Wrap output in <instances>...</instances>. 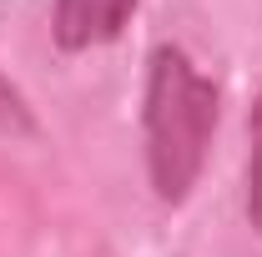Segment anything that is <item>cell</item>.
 <instances>
[{
	"label": "cell",
	"mask_w": 262,
	"mask_h": 257,
	"mask_svg": "<svg viewBox=\"0 0 262 257\" xmlns=\"http://www.w3.org/2000/svg\"><path fill=\"white\" fill-rule=\"evenodd\" d=\"M217 81L202 76L182 46H157L146 61V106H141V131H146V177L151 192L166 207H182L192 197L196 177L212 152L217 131Z\"/></svg>",
	"instance_id": "1"
},
{
	"label": "cell",
	"mask_w": 262,
	"mask_h": 257,
	"mask_svg": "<svg viewBox=\"0 0 262 257\" xmlns=\"http://www.w3.org/2000/svg\"><path fill=\"white\" fill-rule=\"evenodd\" d=\"M131 15L136 0H56L51 35L61 51H91V46H111L131 26Z\"/></svg>",
	"instance_id": "2"
},
{
	"label": "cell",
	"mask_w": 262,
	"mask_h": 257,
	"mask_svg": "<svg viewBox=\"0 0 262 257\" xmlns=\"http://www.w3.org/2000/svg\"><path fill=\"white\" fill-rule=\"evenodd\" d=\"M247 136H252V157H247V217L262 232V91L252 101V116H247Z\"/></svg>",
	"instance_id": "3"
},
{
	"label": "cell",
	"mask_w": 262,
	"mask_h": 257,
	"mask_svg": "<svg viewBox=\"0 0 262 257\" xmlns=\"http://www.w3.org/2000/svg\"><path fill=\"white\" fill-rule=\"evenodd\" d=\"M0 131L5 136H31L35 131V116H31V106L20 101V91L0 76Z\"/></svg>",
	"instance_id": "4"
}]
</instances>
